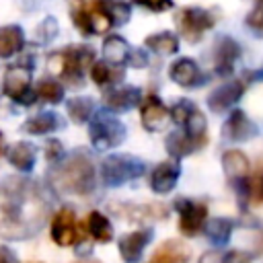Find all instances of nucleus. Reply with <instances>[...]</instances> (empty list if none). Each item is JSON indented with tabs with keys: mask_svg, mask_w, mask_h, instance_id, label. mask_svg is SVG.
I'll list each match as a JSON object with an SVG mask.
<instances>
[{
	"mask_svg": "<svg viewBox=\"0 0 263 263\" xmlns=\"http://www.w3.org/2000/svg\"><path fill=\"white\" fill-rule=\"evenodd\" d=\"M25 47V31L18 25L0 27V60L14 58Z\"/></svg>",
	"mask_w": 263,
	"mask_h": 263,
	"instance_id": "22",
	"label": "nucleus"
},
{
	"mask_svg": "<svg viewBox=\"0 0 263 263\" xmlns=\"http://www.w3.org/2000/svg\"><path fill=\"white\" fill-rule=\"evenodd\" d=\"M0 150H2V134H0Z\"/></svg>",
	"mask_w": 263,
	"mask_h": 263,
	"instance_id": "43",
	"label": "nucleus"
},
{
	"mask_svg": "<svg viewBox=\"0 0 263 263\" xmlns=\"http://www.w3.org/2000/svg\"><path fill=\"white\" fill-rule=\"evenodd\" d=\"M47 218V199L29 179H4L0 183V234L23 240L35 234Z\"/></svg>",
	"mask_w": 263,
	"mask_h": 263,
	"instance_id": "1",
	"label": "nucleus"
},
{
	"mask_svg": "<svg viewBox=\"0 0 263 263\" xmlns=\"http://www.w3.org/2000/svg\"><path fill=\"white\" fill-rule=\"evenodd\" d=\"M144 173H146L144 160L134 154H109L99 166L101 181L107 187H121L127 181L140 179Z\"/></svg>",
	"mask_w": 263,
	"mask_h": 263,
	"instance_id": "6",
	"label": "nucleus"
},
{
	"mask_svg": "<svg viewBox=\"0 0 263 263\" xmlns=\"http://www.w3.org/2000/svg\"><path fill=\"white\" fill-rule=\"evenodd\" d=\"M66 113L78 125L90 121V117L95 113V101H92V97H72V99H68L66 101Z\"/></svg>",
	"mask_w": 263,
	"mask_h": 263,
	"instance_id": "29",
	"label": "nucleus"
},
{
	"mask_svg": "<svg viewBox=\"0 0 263 263\" xmlns=\"http://www.w3.org/2000/svg\"><path fill=\"white\" fill-rule=\"evenodd\" d=\"M179 177H181L179 160H162L152 168L148 177V185L156 195H166L177 187Z\"/></svg>",
	"mask_w": 263,
	"mask_h": 263,
	"instance_id": "15",
	"label": "nucleus"
},
{
	"mask_svg": "<svg viewBox=\"0 0 263 263\" xmlns=\"http://www.w3.org/2000/svg\"><path fill=\"white\" fill-rule=\"evenodd\" d=\"M35 92H37V101H43V103L60 105L64 101V84L53 76H43L37 82Z\"/></svg>",
	"mask_w": 263,
	"mask_h": 263,
	"instance_id": "30",
	"label": "nucleus"
},
{
	"mask_svg": "<svg viewBox=\"0 0 263 263\" xmlns=\"http://www.w3.org/2000/svg\"><path fill=\"white\" fill-rule=\"evenodd\" d=\"M49 181L58 193L88 197L97 189V166L88 152L74 150L66 158L51 166Z\"/></svg>",
	"mask_w": 263,
	"mask_h": 263,
	"instance_id": "2",
	"label": "nucleus"
},
{
	"mask_svg": "<svg viewBox=\"0 0 263 263\" xmlns=\"http://www.w3.org/2000/svg\"><path fill=\"white\" fill-rule=\"evenodd\" d=\"M97 4L107 14V18L111 21L113 27H121L129 21L132 8L127 2H123V0H97Z\"/></svg>",
	"mask_w": 263,
	"mask_h": 263,
	"instance_id": "31",
	"label": "nucleus"
},
{
	"mask_svg": "<svg viewBox=\"0 0 263 263\" xmlns=\"http://www.w3.org/2000/svg\"><path fill=\"white\" fill-rule=\"evenodd\" d=\"M247 27L259 35H263V4H257L249 14H247Z\"/></svg>",
	"mask_w": 263,
	"mask_h": 263,
	"instance_id": "35",
	"label": "nucleus"
},
{
	"mask_svg": "<svg viewBox=\"0 0 263 263\" xmlns=\"http://www.w3.org/2000/svg\"><path fill=\"white\" fill-rule=\"evenodd\" d=\"M257 2H259V4H263V0H257Z\"/></svg>",
	"mask_w": 263,
	"mask_h": 263,
	"instance_id": "44",
	"label": "nucleus"
},
{
	"mask_svg": "<svg viewBox=\"0 0 263 263\" xmlns=\"http://www.w3.org/2000/svg\"><path fill=\"white\" fill-rule=\"evenodd\" d=\"M140 119H142L144 129H148V132H162V127L171 119L168 107L160 101L158 95L150 92L140 103Z\"/></svg>",
	"mask_w": 263,
	"mask_h": 263,
	"instance_id": "13",
	"label": "nucleus"
},
{
	"mask_svg": "<svg viewBox=\"0 0 263 263\" xmlns=\"http://www.w3.org/2000/svg\"><path fill=\"white\" fill-rule=\"evenodd\" d=\"M222 136L230 142H247L253 136H257V125L249 119V115L240 109L230 111L222 125Z\"/></svg>",
	"mask_w": 263,
	"mask_h": 263,
	"instance_id": "17",
	"label": "nucleus"
},
{
	"mask_svg": "<svg viewBox=\"0 0 263 263\" xmlns=\"http://www.w3.org/2000/svg\"><path fill=\"white\" fill-rule=\"evenodd\" d=\"M127 64L132 68H146L148 66V53L140 47H132L129 51V58H127Z\"/></svg>",
	"mask_w": 263,
	"mask_h": 263,
	"instance_id": "37",
	"label": "nucleus"
},
{
	"mask_svg": "<svg viewBox=\"0 0 263 263\" xmlns=\"http://www.w3.org/2000/svg\"><path fill=\"white\" fill-rule=\"evenodd\" d=\"M238 58H240V45L232 37L228 35L216 37L212 47V64L218 76H230L234 72V64Z\"/></svg>",
	"mask_w": 263,
	"mask_h": 263,
	"instance_id": "10",
	"label": "nucleus"
},
{
	"mask_svg": "<svg viewBox=\"0 0 263 263\" xmlns=\"http://www.w3.org/2000/svg\"><path fill=\"white\" fill-rule=\"evenodd\" d=\"M84 232H88L99 242H111L113 240V226H111L109 218L99 210L88 212V216L84 220Z\"/></svg>",
	"mask_w": 263,
	"mask_h": 263,
	"instance_id": "24",
	"label": "nucleus"
},
{
	"mask_svg": "<svg viewBox=\"0 0 263 263\" xmlns=\"http://www.w3.org/2000/svg\"><path fill=\"white\" fill-rule=\"evenodd\" d=\"M251 197L257 201H263V173H261V177L255 179V183L251 181Z\"/></svg>",
	"mask_w": 263,
	"mask_h": 263,
	"instance_id": "40",
	"label": "nucleus"
},
{
	"mask_svg": "<svg viewBox=\"0 0 263 263\" xmlns=\"http://www.w3.org/2000/svg\"><path fill=\"white\" fill-rule=\"evenodd\" d=\"M90 78H92V82L97 86H101V88L107 90V88L119 86V82H123L125 70L121 66H113V64L101 60V62H95L90 66Z\"/></svg>",
	"mask_w": 263,
	"mask_h": 263,
	"instance_id": "21",
	"label": "nucleus"
},
{
	"mask_svg": "<svg viewBox=\"0 0 263 263\" xmlns=\"http://www.w3.org/2000/svg\"><path fill=\"white\" fill-rule=\"evenodd\" d=\"M58 21L55 18H51V16H47V18H43L39 25H37V29H35V43H39V45H45V43H49V41H53L55 37H58Z\"/></svg>",
	"mask_w": 263,
	"mask_h": 263,
	"instance_id": "33",
	"label": "nucleus"
},
{
	"mask_svg": "<svg viewBox=\"0 0 263 263\" xmlns=\"http://www.w3.org/2000/svg\"><path fill=\"white\" fill-rule=\"evenodd\" d=\"M95 64V49L90 45H68L60 51H53L47 58V66L53 74H58L66 86L84 84V72Z\"/></svg>",
	"mask_w": 263,
	"mask_h": 263,
	"instance_id": "3",
	"label": "nucleus"
},
{
	"mask_svg": "<svg viewBox=\"0 0 263 263\" xmlns=\"http://www.w3.org/2000/svg\"><path fill=\"white\" fill-rule=\"evenodd\" d=\"M64 158H66V148H64V144H62L58 138H49V140L45 142V160L53 166V164L62 162Z\"/></svg>",
	"mask_w": 263,
	"mask_h": 263,
	"instance_id": "34",
	"label": "nucleus"
},
{
	"mask_svg": "<svg viewBox=\"0 0 263 263\" xmlns=\"http://www.w3.org/2000/svg\"><path fill=\"white\" fill-rule=\"evenodd\" d=\"M144 45L158 55H173L179 51V37L171 31H158L144 39Z\"/></svg>",
	"mask_w": 263,
	"mask_h": 263,
	"instance_id": "26",
	"label": "nucleus"
},
{
	"mask_svg": "<svg viewBox=\"0 0 263 263\" xmlns=\"http://www.w3.org/2000/svg\"><path fill=\"white\" fill-rule=\"evenodd\" d=\"M175 210L179 214V230L185 236H197L208 222V205L197 199L177 197Z\"/></svg>",
	"mask_w": 263,
	"mask_h": 263,
	"instance_id": "9",
	"label": "nucleus"
},
{
	"mask_svg": "<svg viewBox=\"0 0 263 263\" xmlns=\"http://www.w3.org/2000/svg\"><path fill=\"white\" fill-rule=\"evenodd\" d=\"M152 238H154L152 228H140V230L121 234L117 238V249H119L123 263H140L144 257V251L152 242Z\"/></svg>",
	"mask_w": 263,
	"mask_h": 263,
	"instance_id": "11",
	"label": "nucleus"
},
{
	"mask_svg": "<svg viewBox=\"0 0 263 263\" xmlns=\"http://www.w3.org/2000/svg\"><path fill=\"white\" fill-rule=\"evenodd\" d=\"M80 263H84V261H80Z\"/></svg>",
	"mask_w": 263,
	"mask_h": 263,
	"instance_id": "46",
	"label": "nucleus"
},
{
	"mask_svg": "<svg viewBox=\"0 0 263 263\" xmlns=\"http://www.w3.org/2000/svg\"><path fill=\"white\" fill-rule=\"evenodd\" d=\"M8 164H12L21 173H31L37 162V146L31 142H16L4 150Z\"/></svg>",
	"mask_w": 263,
	"mask_h": 263,
	"instance_id": "20",
	"label": "nucleus"
},
{
	"mask_svg": "<svg viewBox=\"0 0 263 263\" xmlns=\"http://www.w3.org/2000/svg\"><path fill=\"white\" fill-rule=\"evenodd\" d=\"M132 2L150 12H164V10L173 8V0H132Z\"/></svg>",
	"mask_w": 263,
	"mask_h": 263,
	"instance_id": "36",
	"label": "nucleus"
},
{
	"mask_svg": "<svg viewBox=\"0 0 263 263\" xmlns=\"http://www.w3.org/2000/svg\"><path fill=\"white\" fill-rule=\"evenodd\" d=\"M168 78L183 86V88H195L203 84V74L201 68L197 66V62L193 58H177L171 66H168Z\"/></svg>",
	"mask_w": 263,
	"mask_h": 263,
	"instance_id": "16",
	"label": "nucleus"
},
{
	"mask_svg": "<svg viewBox=\"0 0 263 263\" xmlns=\"http://www.w3.org/2000/svg\"><path fill=\"white\" fill-rule=\"evenodd\" d=\"M177 29L181 37L189 43H197L205 31H210L216 25V16L201 6H185L175 14Z\"/></svg>",
	"mask_w": 263,
	"mask_h": 263,
	"instance_id": "7",
	"label": "nucleus"
},
{
	"mask_svg": "<svg viewBox=\"0 0 263 263\" xmlns=\"http://www.w3.org/2000/svg\"><path fill=\"white\" fill-rule=\"evenodd\" d=\"M66 125V121L55 113V111H39L37 115L29 117L21 129L29 136H45V134H51V132H58Z\"/></svg>",
	"mask_w": 263,
	"mask_h": 263,
	"instance_id": "19",
	"label": "nucleus"
},
{
	"mask_svg": "<svg viewBox=\"0 0 263 263\" xmlns=\"http://www.w3.org/2000/svg\"><path fill=\"white\" fill-rule=\"evenodd\" d=\"M164 146H166V152L171 154L173 160H181V158L193 154L195 150H201V146L191 136H187L183 129L171 132L166 136V140H164Z\"/></svg>",
	"mask_w": 263,
	"mask_h": 263,
	"instance_id": "23",
	"label": "nucleus"
},
{
	"mask_svg": "<svg viewBox=\"0 0 263 263\" xmlns=\"http://www.w3.org/2000/svg\"><path fill=\"white\" fill-rule=\"evenodd\" d=\"M199 263H226V253H222L218 249H212V251H208L199 257Z\"/></svg>",
	"mask_w": 263,
	"mask_h": 263,
	"instance_id": "39",
	"label": "nucleus"
},
{
	"mask_svg": "<svg viewBox=\"0 0 263 263\" xmlns=\"http://www.w3.org/2000/svg\"><path fill=\"white\" fill-rule=\"evenodd\" d=\"M189 249L181 245L179 240H166L158 247V251L152 257V263H187Z\"/></svg>",
	"mask_w": 263,
	"mask_h": 263,
	"instance_id": "28",
	"label": "nucleus"
},
{
	"mask_svg": "<svg viewBox=\"0 0 263 263\" xmlns=\"http://www.w3.org/2000/svg\"><path fill=\"white\" fill-rule=\"evenodd\" d=\"M0 263H18V257L10 247L0 245Z\"/></svg>",
	"mask_w": 263,
	"mask_h": 263,
	"instance_id": "41",
	"label": "nucleus"
},
{
	"mask_svg": "<svg viewBox=\"0 0 263 263\" xmlns=\"http://www.w3.org/2000/svg\"><path fill=\"white\" fill-rule=\"evenodd\" d=\"M261 247H263V238H261Z\"/></svg>",
	"mask_w": 263,
	"mask_h": 263,
	"instance_id": "45",
	"label": "nucleus"
},
{
	"mask_svg": "<svg viewBox=\"0 0 263 263\" xmlns=\"http://www.w3.org/2000/svg\"><path fill=\"white\" fill-rule=\"evenodd\" d=\"M76 2H78V4H82V2H88V0H76Z\"/></svg>",
	"mask_w": 263,
	"mask_h": 263,
	"instance_id": "42",
	"label": "nucleus"
},
{
	"mask_svg": "<svg viewBox=\"0 0 263 263\" xmlns=\"http://www.w3.org/2000/svg\"><path fill=\"white\" fill-rule=\"evenodd\" d=\"M35 70V55L27 53L16 64L8 66L2 78V92L12 103L21 107H31L37 103V92L31 86V74Z\"/></svg>",
	"mask_w": 263,
	"mask_h": 263,
	"instance_id": "4",
	"label": "nucleus"
},
{
	"mask_svg": "<svg viewBox=\"0 0 263 263\" xmlns=\"http://www.w3.org/2000/svg\"><path fill=\"white\" fill-rule=\"evenodd\" d=\"M251 261H253V255L247 253V251L236 249V251L226 253V263H251Z\"/></svg>",
	"mask_w": 263,
	"mask_h": 263,
	"instance_id": "38",
	"label": "nucleus"
},
{
	"mask_svg": "<svg viewBox=\"0 0 263 263\" xmlns=\"http://www.w3.org/2000/svg\"><path fill=\"white\" fill-rule=\"evenodd\" d=\"M142 90L138 86H125V84H119V86H111L103 92V103H105V109H109L111 113H125L134 107H138L142 103Z\"/></svg>",
	"mask_w": 263,
	"mask_h": 263,
	"instance_id": "12",
	"label": "nucleus"
},
{
	"mask_svg": "<svg viewBox=\"0 0 263 263\" xmlns=\"http://www.w3.org/2000/svg\"><path fill=\"white\" fill-rule=\"evenodd\" d=\"M232 228H234V222L220 216V218H212L210 222H205L203 232H205V236H208V240H210L212 245L224 247V245L230 240Z\"/></svg>",
	"mask_w": 263,
	"mask_h": 263,
	"instance_id": "27",
	"label": "nucleus"
},
{
	"mask_svg": "<svg viewBox=\"0 0 263 263\" xmlns=\"http://www.w3.org/2000/svg\"><path fill=\"white\" fill-rule=\"evenodd\" d=\"M127 136V127L121 119L115 117L109 109H99L92 113L88 121V138L95 150H109L123 144Z\"/></svg>",
	"mask_w": 263,
	"mask_h": 263,
	"instance_id": "5",
	"label": "nucleus"
},
{
	"mask_svg": "<svg viewBox=\"0 0 263 263\" xmlns=\"http://www.w3.org/2000/svg\"><path fill=\"white\" fill-rule=\"evenodd\" d=\"M129 43L119 37V35H109L105 41H103V60L113 64V66H123L127 64V58H129Z\"/></svg>",
	"mask_w": 263,
	"mask_h": 263,
	"instance_id": "25",
	"label": "nucleus"
},
{
	"mask_svg": "<svg viewBox=\"0 0 263 263\" xmlns=\"http://www.w3.org/2000/svg\"><path fill=\"white\" fill-rule=\"evenodd\" d=\"M49 232L55 245L60 247H72L82 245L84 240V222L78 224L76 214L72 208H62L53 214L49 222Z\"/></svg>",
	"mask_w": 263,
	"mask_h": 263,
	"instance_id": "8",
	"label": "nucleus"
},
{
	"mask_svg": "<svg viewBox=\"0 0 263 263\" xmlns=\"http://www.w3.org/2000/svg\"><path fill=\"white\" fill-rule=\"evenodd\" d=\"M195 109H197V107H195L193 101H189V99H179V101L168 109V115H171L173 123H177L179 127H183L185 121L191 117V113H193Z\"/></svg>",
	"mask_w": 263,
	"mask_h": 263,
	"instance_id": "32",
	"label": "nucleus"
},
{
	"mask_svg": "<svg viewBox=\"0 0 263 263\" xmlns=\"http://www.w3.org/2000/svg\"><path fill=\"white\" fill-rule=\"evenodd\" d=\"M245 95V82L242 80H228L222 82L220 86H216L210 95H208V107L214 113H224L230 107H234L240 97Z\"/></svg>",
	"mask_w": 263,
	"mask_h": 263,
	"instance_id": "14",
	"label": "nucleus"
},
{
	"mask_svg": "<svg viewBox=\"0 0 263 263\" xmlns=\"http://www.w3.org/2000/svg\"><path fill=\"white\" fill-rule=\"evenodd\" d=\"M222 168H224V175L230 183L234 185H240L249 179V173H251V162H249V156L238 150V148H230L222 154Z\"/></svg>",
	"mask_w": 263,
	"mask_h": 263,
	"instance_id": "18",
	"label": "nucleus"
}]
</instances>
